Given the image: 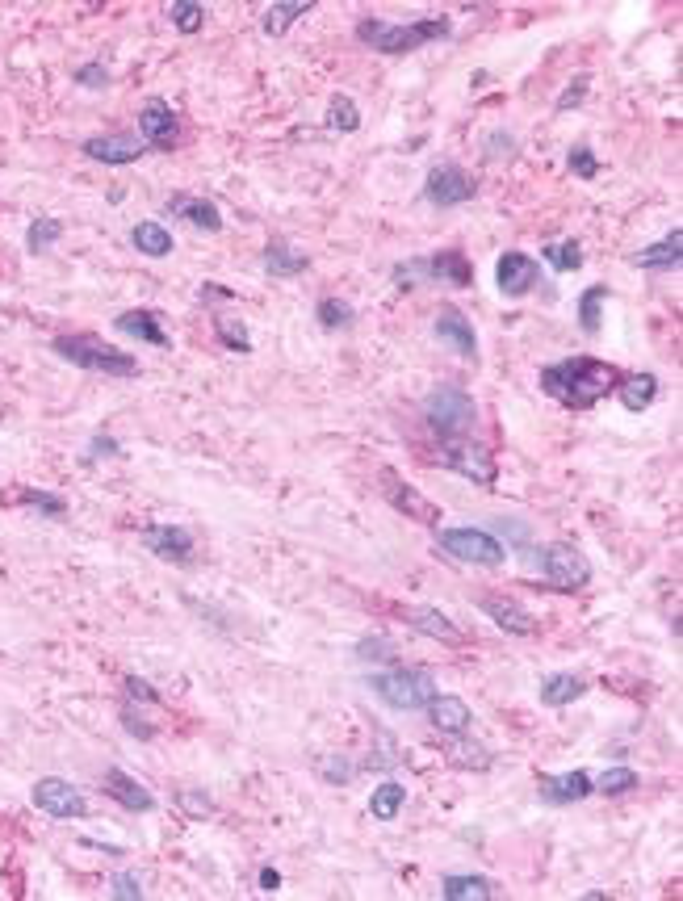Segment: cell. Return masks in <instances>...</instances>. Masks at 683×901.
I'll return each instance as SVG.
<instances>
[{
  "mask_svg": "<svg viewBox=\"0 0 683 901\" xmlns=\"http://www.w3.org/2000/svg\"><path fill=\"white\" fill-rule=\"evenodd\" d=\"M616 386H621V373H616L608 361H596V357H562V361L541 369V390L570 411L596 407Z\"/></svg>",
  "mask_w": 683,
  "mask_h": 901,
  "instance_id": "1",
  "label": "cell"
},
{
  "mask_svg": "<svg viewBox=\"0 0 683 901\" xmlns=\"http://www.w3.org/2000/svg\"><path fill=\"white\" fill-rule=\"evenodd\" d=\"M453 21L449 17H420V21H382V17H361L357 21V38L365 47L382 51V55H411L428 47L436 38H449Z\"/></svg>",
  "mask_w": 683,
  "mask_h": 901,
  "instance_id": "2",
  "label": "cell"
},
{
  "mask_svg": "<svg viewBox=\"0 0 683 901\" xmlns=\"http://www.w3.org/2000/svg\"><path fill=\"white\" fill-rule=\"evenodd\" d=\"M424 420L440 436V445L466 441V436L478 428V403H474L470 390H461L453 382H440V386L428 390V399H424Z\"/></svg>",
  "mask_w": 683,
  "mask_h": 901,
  "instance_id": "3",
  "label": "cell"
},
{
  "mask_svg": "<svg viewBox=\"0 0 683 901\" xmlns=\"http://www.w3.org/2000/svg\"><path fill=\"white\" fill-rule=\"evenodd\" d=\"M55 353L63 361H72L88 373H105V378H135L139 373V357L130 353H118V348H109L93 336H55Z\"/></svg>",
  "mask_w": 683,
  "mask_h": 901,
  "instance_id": "4",
  "label": "cell"
},
{
  "mask_svg": "<svg viewBox=\"0 0 683 901\" xmlns=\"http://www.w3.org/2000/svg\"><path fill=\"white\" fill-rule=\"evenodd\" d=\"M369 688L378 692L382 705L399 709V713H415V709H424L428 700L436 696V679L424 667H394V671H378V675H373Z\"/></svg>",
  "mask_w": 683,
  "mask_h": 901,
  "instance_id": "5",
  "label": "cell"
},
{
  "mask_svg": "<svg viewBox=\"0 0 683 901\" xmlns=\"http://www.w3.org/2000/svg\"><path fill=\"white\" fill-rule=\"evenodd\" d=\"M394 281H407L403 290H411L415 281L457 285V290H466V285H474V269H470L466 252H436V256H424V260H407V265H394Z\"/></svg>",
  "mask_w": 683,
  "mask_h": 901,
  "instance_id": "6",
  "label": "cell"
},
{
  "mask_svg": "<svg viewBox=\"0 0 683 901\" xmlns=\"http://www.w3.org/2000/svg\"><path fill=\"white\" fill-rule=\"evenodd\" d=\"M440 549L445 554H453L457 562H474V566H503V558H508V549H503V541L487 529H440L436 533Z\"/></svg>",
  "mask_w": 683,
  "mask_h": 901,
  "instance_id": "7",
  "label": "cell"
},
{
  "mask_svg": "<svg viewBox=\"0 0 683 901\" xmlns=\"http://www.w3.org/2000/svg\"><path fill=\"white\" fill-rule=\"evenodd\" d=\"M541 570L554 591H583L591 583V562L566 541H554L541 549Z\"/></svg>",
  "mask_w": 683,
  "mask_h": 901,
  "instance_id": "8",
  "label": "cell"
},
{
  "mask_svg": "<svg viewBox=\"0 0 683 901\" xmlns=\"http://www.w3.org/2000/svg\"><path fill=\"white\" fill-rule=\"evenodd\" d=\"M34 805L47 813V818H59V822H72V818H84L88 813L84 793L63 776H42L34 784Z\"/></svg>",
  "mask_w": 683,
  "mask_h": 901,
  "instance_id": "9",
  "label": "cell"
},
{
  "mask_svg": "<svg viewBox=\"0 0 683 901\" xmlns=\"http://www.w3.org/2000/svg\"><path fill=\"white\" fill-rule=\"evenodd\" d=\"M440 466L445 470H453V474H461V478H470L474 487H491L495 482V457L482 449V445H470V441H449V445H440Z\"/></svg>",
  "mask_w": 683,
  "mask_h": 901,
  "instance_id": "10",
  "label": "cell"
},
{
  "mask_svg": "<svg viewBox=\"0 0 683 901\" xmlns=\"http://www.w3.org/2000/svg\"><path fill=\"white\" fill-rule=\"evenodd\" d=\"M478 193V185L470 181V172H461L457 164H436L424 181V197L436 206V210H453V206H466L470 197Z\"/></svg>",
  "mask_w": 683,
  "mask_h": 901,
  "instance_id": "11",
  "label": "cell"
},
{
  "mask_svg": "<svg viewBox=\"0 0 683 901\" xmlns=\"http://www.w3.org/2000/svg\"><path fill=\"white\" fill-rule=\"evenodd\" d=\"M382 482H386L382 491H386V499H390V508H394V512H403V516L415 520V524H428V529H440V520H445V516H440V508H436L428 495H420L415 487H407V482L394 474V470H386Z\"/></svg>",
  "mask_w": 683,
  "mask_h": 901,
  "instance_id": "12",
  "label": "cell"
},
{
  "mask_svg": "<svg viewBox=\"0 0 683 901\" xmlns=\"http://www.w3.org/2000/svg\"><path fill=\"white\" fill-rule=\"evenodd\" d=\"M139 541L147 545V554H156L164 562H189L193 558V533L181 524H143Z\"/></svg>",
  "mask_w": 683,
  "mask_h": 901,
  "instance_id": "13",
  "label": "cell"
},
{
  "mask_svg": "<svg viewBox=\"0 0 683 901\" xmlns=\"http://www.w3.org/2000/svg\"><path fill=\"white\" fill-rule=\"evenodd\" d=\"M139 139L147 147H156V151H172L176 147V139H181V126H176V114H172L168 101L156 97V101H147L139 109Z\"/></svg>",
  "mask_w": 683,
  "mask_h": 901,
  "instance_id": "14",
  "label": "cell"
},
{
  "mask_svg": "<svg viewBox=\"0 0 683 901\" xmlns=\"http://www.w3.org/2000/svg\"><path fill=\"white\" fill-rule=\"evenodd\" d=\"M541 281V265L528 252H503L495 265V285L508 298H524L533 285Z\"/></svg>",
  "mask_w": 683,
  "mask_h": 901,
  "instance_id": "15",
  "label": "cell"
},
{
  "mask_svg": "<svg viewBox=\"0 0 683 901\" xmlns=\"http://www.w3.org/2000/svg\"><path fill=\"white\" fill-rule=\"evenodd\" d=\"M101 788H105V797H109V801H118L126 813H151V809H156V797H151L135 776H126L122 767H105Z\"/></svg>",
  "mask_w": 683,
  "mask_h": 901,
  "instance_id": "16",
  "label": "cell"
},
{
  "mask_svg": "<svg viewBox=\"0 0 683 901\" xmlns=\"http://www.w3.org/2000/svg\"><path fill=\"white\" fill-rule=\"evenodd\" d=\"M143 139H135V135H97V139H84L80 143V151L88 160H97V164H114V168H122V164H135L139 156H143Z\"/></svg>",
  "mask_w": 683,
  "mask_h": 901,
  "instance_id": "17",
  "label": "cell"
},
{
  "mask_svg": "<svg viewBox=\"0 0 683 901\" xmlns=\"http://www.w3.org/2000/svg\"><path fill=\"white\" fill-rule=\"evenodd\" d=\"M432 332H436V340L440 344H449L457 357H478V336H474V323L461 315V311H453V306H445V311L436 315V323H432Z\"/></svg>",
  "mask_w": 683,
  "mask_h": 901,
  "instance_id": "18",
  "label": "cell"
},
{
  "mask_svg": "<svg viewBox=\"0 0 683 901\" xmlns=\"http://www.w3.org/2000/svg\"><path fill=\"white\" fill-rule=\"evenodd\" d=\"M482 612L503 629V633H512V637H533L537 633V617L528 612L524 604H516V600H508V596H482Z\"/></svg>",
  "mask_w": 683,
  "mask_h": 901,
  "instance_id": "19",
  "label": "cell"
},
{
  "mask_svg": "<svg viewBox=\"0 0 683 901\" xmlns=\"http://www.w3.org/2000/svg\"><path fill=\"white\" fill-rule=\"evenodd\" d=\"M164 210L172 218H185L189 227L197 231H223V214H218V206L210 202V197H193V193H172Z\"/></svg>",
  "mask_w": 683,
  "mask_h": 901,
  "instance_id": "20",
  "label": "cell"
},
{
  "mask_svg": "<svg viewBox=\"0 0 683 901\" xmlns=\"http://www.w3.org/2000/svg\"><path fill=\"white\" fill-rule=\"evenodd\" d=\"M428 721H432V730H440V734H449V738H461L470 730V721H474V713H470V705L461 696H432L428 700Z\"/></svg>",
  "mask_w": 683,
  "mask_h": 901,
  "instance_id": "21",
  "label": "cell"
},
{
  "mask_svg": "<svg viewBox=\"0 0 683 901\" xmlns=\"http://www.w3.org/2000/svg\"><path fill=\"white\" fill-rule=\"evenodd\" d=\"M537 793H541L545 805H575V801L596 793V784H591L587 772H566V776H541Z\"/></svg>",
  "mask_w": 683,
  "mask_h": 901,
  "instance_id": "22",
  "label": "cell"
},
{
  "mask_svg": "<svg viewBox=\"0 0 683 901\" xmlns=\"http://www.w3.org/2000/svg\"><path fill=\"white\" fill-rule=\"evenodd\" d=\"M679 260H683V231L675 227V231H667L663 239H658V244L637 252L633 265L646 269V273H667V269H679Z\"/></svg>",
  "mask_w": 683,
  "mask_h": 901,
  "instance_id": "23",
  "label": "cell"
},
{
  "mask_svg": "<svg viewBox=\"0 0 683 901\" xmlns=\"http://www.w3.org/2000/svg\"><path fill=\"white\" fill-rule=\"evenodd\" d=\"M114 327H118L122 336L139 340V344H156V348H168V344H172L156 311H122V315L114 319Z\"/></svg>",
  "mask_w": 683,
  "mask_h": 901,
  "instance_id": "24",
  "label": "cell"
},
{
  "mask_svg": "<svg viewBox=\"0 0 683 901\" xmlns=\"http://www.w3.org/2000/svg\"><path fill=\"white\" fill-rule=\"evenodd\" d=\"M407 625H411L415 633L436 637V642H449V646H461V642H466V633H461L440 608H411V612H407Z\"/></svg>",
  "mask_w": 683,
  "mask_h": 901,
  "instance_id": "25",
  "label": "cell"
},
{
  "mask_svg": "<svg viewBox=\"0 0 683 901\" xmlns=\"http://www.w3.org/2000/svg\"><path fill=\"white\" fill-rule=\"evenodd\" d=\"M587 692V684L579 675H570V671H554V675H545L541 679V688H537V696H541V705H549V709H566V705H575V700Z\"/></svg>",
  "mask_w": 683,
  "mask_h": 901,
  "instance_id": "26",
  "label": "cell"
},
{
  "mask_svg": "<svg viewBox=\"0 0 683 901\" xmlns=\"http://www.w3.org/2000/svg\"><path fill=\"white\" fill-rule=\"evenodd\" d=\"M440 897L445 901H491L499 897L491 876H445L440 881Z\"/></svg>",
  "mask_w": 683,
  "mask_h": 901,
  "instance_id": "27",
  "label": "cell"
},
{
  "mask_svg": "<svg viewBox=\"0 0 683 901\" xmlns=\"http://www.w3.org/2000/svg\"><path fill=\"white\" fill-rule=\"evenodd\" d=\"M264 273L269 277H298V273H306V252H298V248H290V244H281V239H273L269 248H264Z\"/></svg>",
  "mask_w": 683,
  "mask_h": 901,
  "instance_id": "28",
  "label": "cell"
},
{
  "mask_svg": "<svg viewBox=\"0 0 683 901\" xmlns=\"http://www.w3.org/2000/svg\"><path fill=\"white\" fill-rule=\"evenodd\" d=\"M311 9H315V0H290V5H285V0H277V5L264 9V17H260V30L269 34V38H281L285 30L294 26L298 17H306Z\"/></svg>",
  "mask_w": 683,
  "mask_h": 901,
  "instance_id": "29",
  "label": "cell"
},
{
  "mask_svg": "<svg viewBox=\"0 0 683 901\" xmlns=\"http://www.w3.org/2000/svg\"><path fill=\"white\" fill-rule=\"evenodd\" d=\"M130 244L151 260H164V256H172V231L164 223H139L130 231Z\"/></svg>",
  "mask_w": 683,
  "mask_h": 901,
  "instance_id": "30",
  "label": "cell"
},
{
  "mask_svg": "<svg viewBox=\"0 0 683 901\" xmlns=\"http://www.w3.org/2000/svg\"><path fill=\"white\" fill-rule=\"evenodd\" d=\"M616 394H621L625 411H646L658 399V378L654 373H633V378H625L621 386H616Z\"/></svg>",
  "mask_w": 683,
  "mask_h": 901,
  "instance_id": "31",
  "label": "cell"
},
{
  "mask_svg": "<svg viewBox=\"0 0 683 901\" xmlns=\"http://www.w3.org/2000/svg\"><path fill=\"white\" fill-rule=\"evenodd\" d=\"M403 805H407V788H403V784H394V780L378 784V788H373V797H369V813H373L378 822H394Z\"/></svg>",
  "mask_w": 683,
  "mask_h": 901,
  "instance_id": "32",
  "label": "cell"
},
{
  "mask_svg": "<svg viewBox=\"0 0 683 901\" xmlns=\"http://www.w3.org/2000/svg\"><path fill=\"white\" fill-rule=\"evenodd\" d=\"M327 130H336V135H352V130H361V109L352 97H332V105H327V118H323Z\"/></svg>",
  "mask_w": 683,
  "mask_h": 901,
  "instance_id": "33",
  "label": "cell"
},
{
  "mask_svg": "<svg viewBox=\"0 0 683 901\" xmlns=\"http://www.w3.org/2000/svg\"><path fill=\"white\" fill-rule=\"evenodd\" d=\"M541 260L554 273H575L583 265V248H579V239H558V244H545L541 248Z\"/></svg>",
  "mask_w": 683,
  "mask_h": 901,
  "instance_id": "34",
  "label": "cell"
},
{
  "mask_svg": "<svg viewBox=\"0 0 683 901\" xmlns=\"http://www.w3.org/2000/svg\"><path fill=\"white\" fill-rule=\"evenodd\" d=\"M604 302H608V285H591V290H583L579 294V323H583V332L587 336H596L600 332V311H604Z\"/></svg>",
  "mask_w": 683,
  "mask_h": 901,
  "instance_id": "35",
  "label": "cell"
},
{
  "mask_svg": "<svg viewBox=\"0 0 683 901\" xmlns=\"http://www.w3.org/2000/svg\"><path fill=\"white\" fill-rule=\"evenodd\" d=\"M59 235H63V223H59V218H34V223L26 227V248H30L34 256H42V252H51V248L59 244Z\"/></svg>",
  "mask_w": 683,
  "mask_h": 901,
  "instance_id": "36",
  "label": "cell"
},
{
  "mask_svg": "<svg viewBox=\"0 0 683 901\" xmlns=\"http://www.w3.org/2000/svg\"><path fill=\"white\" fill-rule=\"evenodd\" d=\"M17 503H21V508H30V512H38V516H47V520H59L63 512H68V503H63L55 491H34V487L21 491Z\"/></svg>",
  "mask_w": 683,
  "mask_h": 901,
  "instance_id": "37",
  "label": "cell"
},
{
  "mask_svg": "<svg viewBox=\"0 0 683 901\" xmlns=\"http://www.w3.org/2000/svg\"><path fill=\"white\" fill-rule=\"evenodd\" d=\"M168 21L181 34H197L206 26V5H193V0H172L168 5Z\"/></svg>",
  "mask_w": 683,
  "mask_h": 901,
  "instance_id": "38",
  "label": "cell"
},
{
  "mask_svg": "<svg viewBox=\"0 0 683 901\" xmlns=\"http://www.w3.org/2000/svg\"><path fill=\"white\" fill-rule=\"evenodd\" d=\"M591 784H596V793H604V797H625V793H633V788L642 784V780H637L633 767H608V772H604L600 780H591Z\"/></svg>",
  "mask_w": 683,
  "mask_h": 901,
  "instance_id": "39",
  "label": "cell"
},
{
  "mask_svg": "<svg viewBox=\"0 0 683 901\" xmlns=\"http://www.w3.org/2000/svg\"><path fill=\"white\" fill-rule=\"evenodd\" d=\"M394 654H399V646H394L386 633H373V637H365V642L357 646L361 663H394Z\"/></svg>",
  "mask_w": 683,
  "mask_h": 901,
  "instance_id": "40",
  "label": "cell"
},
{
  "mask_svg": "<svg viewBox=\"0 0 683 901\" xmlns=\"http://www.w3.org/2000/svg\"><path fill=\"white\" fill-rule=\"evenodd\" d=\"M214 336H218V344H227L231 353H252V336L244 323L235 327L231 319H214Z\"/></svg>",
  "mask_w": 683,
  "mask_h": 901,
  "instance_id": "41",
  "label": "cell"
},
{
  "mask_svg": "<svg viewBox=\"0 0 683 901\" xmlns=\"http://www.w3.org/2000/svg\"><path fill=\"white\" fill-rule=\"evenodd\" d=\"M176 805H181V813L189 822H206L214 813V801L206 793H197V788H181V793H176Z\"/></svg>",
  "mask_w": 683,
  "mask_h": 901,
  "instance_id": "42",
  "label": "cell"
},
{
  "mask_svg": "<svg viewBox=\"0 0 683 901\" xmlns=\"http://www.w3.org/2000/svg\"><path fill=\"white\" fill-rule=\"evenodd\" d=\"M315 315H319V323L327 327V332H336V327H348L352 323V306L340 302V298H323Z\"/></svg>",
  "mask_w": 683,
  "mask_h": 901,
  "instance_id": "43",
  "label": "cell"
},
{
  "mask_svg": "<svg viewBox=\"0 0 683 901\" xmlns=\"http://www.w3.org/2000/svg\"><path fill=\"white\" fill-rule=\"evenodd\" d=\"M76 84H80V89L101 93V89H109V68H105L101 59H88V63H80V68H76Z\"/></svg>",
  "mask_w": 683,
  "mask_h": 901,
  "instance_id": "44",
  "label": "cell"
},
{
  "mask_svg": "<svg viewBox=\"0 0 683 901\" xmlns=\"http://www.w3.org/2000/svg\"><path fill=\"white\" fill-rule=\"evenodd\" d=\"M566 164H570V172H575V177H583V181L600 177V160H596V151H591V147H570Z\"/></svg>",
  "mask_w": 683,
  "mask_h": 901,
  "instance_id": "45",
  "label": "cell"
},
{
  "mask_svg": "<svg viewBox=\"0 0 683 901\" xmlns=\"http://www.w3.org/2000/svg\"><path fill=\"white\" fill-rule=\"evenodd\" d=\"M122 453V445L114 441V436H105V432H97L93 441L84 445V466H93V461H101V457H118Z\"/></svg>",
  "mask_w": 683,
  "mask_h": 901,
  "instance_id": "46",
  "label": "cell"
},
{
  "mask_svg": "<svg viewBox=\"0 0 683 901\" xmlns=\"http://www.w3.org/2000/svg\"><path fill=\"white\" fill-rule=\"evenodd\" d=\"M122 688H126V700H139V705H160V692L151 688L147 679H139V675H126Z\"/></svg>",
  "mask_w": 683,
  "mask_h": 901,
  "instance_id": "47",
  "label": "cell"
},
{
  "mask_svg": "<svg viewBox=\"0 0 683 901\" xmlns=\"http://www.w3.org/2000/svg\"><path fill=\"white\" fill-rule=\"evenodd\" d=\"M109 897H118V901H139V897H143V885H139V876H130V872H118L114 881H109Z\"/></svg>",
  "mask_w": 683,
  "mask_h": 901,
  "instance_id": "48",
  "label": "cell"
},
{
  "mask_svg": "<svg viewBox=\"0 0 683 901\" xmlns=\"http://www.w3.org/2000/svg\"><path fill=\"white\" fill-rule=\"evenodd\" d=\"M122 725H126V734H135V738H156V725H151L143 713H135V705H122Z\"/></svg>",
  "mask_w": 683,
  "mask_h": 901,
  "instance_id": "49",
  "label": "cell"
},
{
  "mask_svg": "<svg viewBox=\"0 0 683 901\" xmlns=\"http://www.w3.org/2000/svg\"><path fill=\"white\" fill-rule=\"evenodd\" d=\"M583 97H587V76H575V80L566 84V93L554 101V109H558V114H566V109H570V105H579Z\"/></svg>",
  "mask_w": 683,
  "mask_h": 901,
  "instance_id": "50",
  "label": "cell"
},
{
  "mask_svg": "<svg viewBox=\"0 0 683 901\" xmlns=\"http://www.w3.org/2000/svg\"><path fill=\"white\" fill-rule=\"evenodd\" d=\"M495 533H503L512 545H524V541H528V524H520V520H508V516H503V520H495Z\"/></svg>",
  "mask_w": 683,
  "mask_h": 901,
  "instance_id": "51",
  "label": "cell"
},
{
  "mask_svg": "<svg viewBox=\"0 0 683 901\" xmlns=\"http://www.w3.org/2000/svg\"><path fill=\"white\" fill-rule=\"evenodd\" d=\"M319 772H323V776H327V780H332V784H344V780H348V776H352V767H348V763H344V759H340V763H336V759H332V755H327V759H319Z\"/></svg>",
  "mask_w": 683,
  "mask_h": 901,
  "instance_id": "52",
  "label": "cell"
},
{
  "mask_svg": "<svg viewBox=\"0 0 683 901\" xmlns=\"http://www.w3.org/2000/svg\"><path fill=\"white\" fill-rule=\"evenodd\" d=\"M512 147H516V139L499 130V135L487 139V156H491V160H508V156H512Z\"/></svg>",
  "mask_w": 683,
  "mask_h": 901,
  "instance_id": "53",
  "label": "cell"
},
{
  "mask_svg": "<svg viewBox=\"0 0 683 901\" xmlns=\"http://www.w3.org/2000/svg\"><path fill=\"white\" fill-rule=\"evenodd\" d=\"M281 889V872L277 868H260V893H277Z\"/></svg>",
  "mask_w": 683,
  "mask_h": 901,
  "instance_id": "54",
  "label": "cell"
},
{
  "mask_svg": "<svg viewBox=\"0 0 683 901\" xmlns=\"http://www.w3.org/2000/svg\"><path fill=\"white\" fill-rule=\"evenodd\" d=\"M218 298H231V290H223V285L206 281V285H202V302H218Z\"/></svg>",
  "mask_w": 683,
  "mask_h": 901,
  "instance_id": "55",
  "label": "cell"
}]
</instances>
